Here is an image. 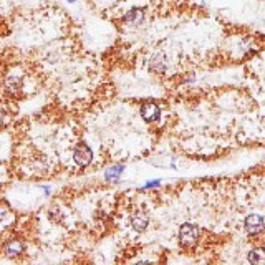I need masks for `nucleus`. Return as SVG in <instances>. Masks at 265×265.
<instances>
[{
    "instance_id": "obj_2",
    "label": "nucleus",
    "mask_w": 265,
    "mask_h": 265,
    "mask_svg": "<svg viewBox=\"0 0 265 265\" xmlns=\"http://www.w3.org/2000/svg\"><path fill=\"white\" fill-rule=\"evenodd\" d=\"M73 159L78 166H88L93 159V153L86 144H78L75 148V153H73Z\"/></svg>"
},
{
    "instance_id": "obj_1",
    "label": "nucleus",
    "mask_w": 265,
    "mask_h": 265,
    "mask_svg": "<svg viewBox=\"0 0 265 265\" xmlns=\"http://www.w3.org/2000/svg\"><path fill=\"white\" fill-rule=\"evenodd\" d=\"M179 239L182 245H194L199 239V229L194 224H182L179 229Z\"/></svg>"
},
{
    "instance_id": "obj_7",
    "label": "nucleus",
    "mask_w": 265,
    "mask_h": 265,
    "mask_svg": "<svg viewBox=\"0 0 265 265\" xmlns=\"http://www.w3.org/2000/svg\"><path fill=\"white\" fill-rule=\"evenodd\" d=\"M149 66L151 70L158 71V73H163L164 70H166V58H164L163 53H156L153 58H151L149 62Z\"/></svg>"
},
{
    "instance_id": "obj_9",
    "label": "nucleus",
    "mask_w": 265,
    "mask_h": 265,
    "mask_svg": "<svg viewBox=\"0 0 265 265\" xmlns=\"http://www.w3.org/2000/svg\"><path fill=\"white\" fill-rule=\"evenodd\" d=\"M249 262L252 264H265V249H254L249 252Z\"/></svg>"
},
{
    "instance_id": "obj_5",
    "label": "nucleus",
    "mask_w": 265,
    "mask_h": 265,
    "mask_svg": "<svg viewBox=\"0 0 265 265\" xmlns=\"http://www.w3.org/2000/svg\"><path fill=\"white\" fill-rule=\"evenodd\" d=\"M148 224H149V219H148V214H146V212L138 211L136 214H132L131 226H132V229H134L136 232H144L146 227H148Z\"/></svg>"
},
{
    "instance_id": "obj_11",
    "label": "nucleus",
    "mask_w": 265,
    "mask_h": 265,
    "mask_svg": "<svg viewBox=\"0 0 265 265\" xmlns=\"http://www.w3.org/2000/svg\"><path fill=\"white\" fill-rule=\"evenodd\" d=\"M123 169H125V167H123V166H113L111 169H108V174H106V177H108L109 181L116 179V177L120 176L121 172H123Z\"/></svg>"
},
{
    "instance_id": "obj_3",
    "label": "nucleus",
    "mask_w": 265,
    "mask_h": 265,
    "mask_svg": "<svg viewBox=\"0 0 265 265\" xmlns=\"http://www.w3.org/2000/svg\"><path fill=\"white\" fill-rule=\"evenodd\" d=\"M244 226H245V231L249 232V234H259V232H262L264 231V219L257 216V214H252V216H249L247 219H245V222H244Z\"/></svg>"
},
{
    "instance_id": "obj_12",
    "label": "nucleus",
    "mask_w": 265,
    "mask_h": 265,
    "mask_svg": "<svg viewBox=\"0 0 265 265\" xmlns=\"http://www.w3.org/2000/svg\"><path fill=\"white\" fill-rule=\"evenodd\" d=\"M7 217V209H3V207H0V222L3 221V219Z\"/></svg>"
},
{
    "instance_id": "obj_10",
    "label": "nucleus",
    "mask_w": 265,
    "mask_h": 265,
    "mask_svg": "<svg viewBox=\"0 0 265 265\" xmlns=\"http://www.w3.org/2000/svg\"><path fill=\"white\" fill-rule=\"evenodd\" d=\"M7 90L10 91V93H13V95L20 93V90H22V81L18 80V78H8V80H7Z\"/></svg>"
},
{
    "instance_id": "obj_6",
    "label": "nucleus",
    "mask_w": 265,
    "mask_h": 265,
    "mask_svg": "<svg viewBox=\"0 0 265 265\" xmlns=\"http://www.w3.org/2000/svg\"><path fill=\"white\" fill-rule=\"evenodd\" d=\"M143 20H144V10H143V8H132V10H130L125 15V24L131 25V27L139 25Z\"/></svg>"
},
{
    "instance_id": "obj_4",
    "label": "nucleus",
    "mask_w": 265,
    "mask_h": 265,
    "mask_svg": "<svg viewBox=\"0 0 265 265\" xmlns=\"http://www.w3.org/2000/svg\"><path fill=\"white\" fill-rule=\"evenodd\" d=\"M159 115H161V111H159L158 104L146 103L141 106V116H143V120H146V121H158Z\"/></svg>"
},
{
    "instance_id": "obj_8",
    "label": "nucleus",
    "mask_w": 265,
    "mask_h": 265,
    "mask_svg": "<svg viewBox=\"0 0 265 265\" xmlns=\"http://www.w3.org/2000/svg\"><path fill=\"white\" fill-rule=\"evenodd\" d=\"M24 252V244L20 240H10L8 244L5 245V254L8 257H15V255Z\"/></svg>"
}]
</instances>
